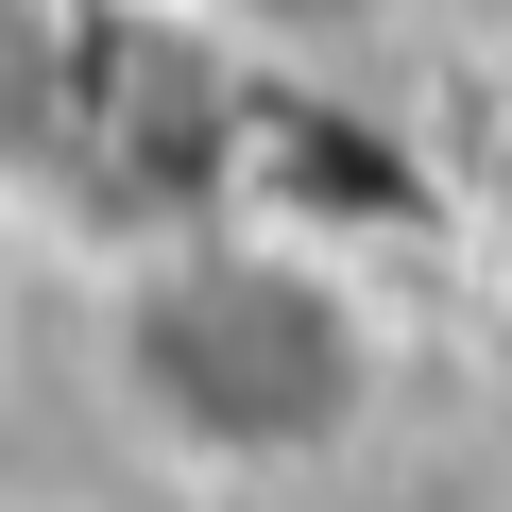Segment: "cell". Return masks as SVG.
Here are the masks:
<instances>
[{"mask_svg": "<svg viewBox=\"0 0 512 512\" xmlns=\"http://www.w3.org/2000/svg\"><path fill=\"white\" fill-rule=\"evenodd\" d=\"M86 376L171 478L291 495V478L359 461V427L393 410V308L342 239H308L274 205H171L103 256Z\"/></svg>", "mask_w": 512, "mask_h": 512, "instance_id": "1", "label": "cell"}, {"mask_svg": "<svg viewBox=\"0 0 512 512\" xmlns=\"http://www.w3.org/2000/svg\"><path fill=\"white\" fill-rule=\"evenodd\" d=\"M188 35H239V52H342L376 18H410V0H171Z\"/></svg>", "mask_w": 512, "mask_h": 512, "instance_id": "2", "label": "cell"}, {"mask_svg": "<svg viewBox=\"0 0 512 512\" xmlns=\"http://www.w3.org/2000/svg\"><path fill=\"white\" fill-rule=\"evenodd\" d=\"M0 512H52V495H0Z\"/></svg>", "mask_w": 512, "mask_h": 512, "instance_id": "3", "label": "cell"}]
</instances>
